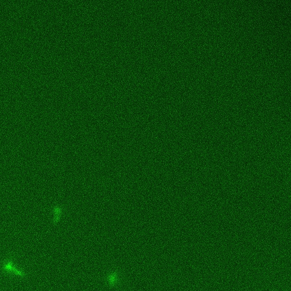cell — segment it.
Instances as JSON below:
<instances>
[{
  "mask_svg": "<svg viewBox=\"0 0 291 291\" xmlns=\"http://www.w3.org/2000/svg\"><path fill=\"white\" fill-rule=\"evenodd\" d=\"M5 269L7 270L13 271V272L15 273V274H17L19 276H21L22 277H25V274L22 272V271L14 268V267L11 265V263L10 262H8L7 263H6Z\"/></svg>",
  "mask_w": 291,
  "mask_h": 291,
  "instance_id": "1",
  "label": "cell"
}]
</instances>
